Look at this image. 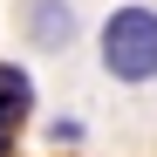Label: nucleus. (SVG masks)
Wrapping results in <instances>:
<instances>
[{
  "label": "nucleus",
  "mask_w": 157,
  "mask_h": 157,
  "mask_svg": "<svg viewBox=\"0 0 157 157\" xmlns=\"http://www.w3.org/2000/svg\"><path fill=\"white\" fill-rule=\"evenodd\" d=\"M102 68L116 82H157V7H116L102 21Z\"/></svg>",
  "instance_id": "f257e3e1"
},
{
  "label": "nucleus",
  "mask_w": 157,
  "mask_h": 157,
  "mask_svg": "<svg viewBox=\"0 0 157 157\" xmlns=\"http://www.w3.org/2000/svg\"><path fill=\"white\" fill-rule=\"evenodd\" d=\"M28 34L41 48H68L75 41V7L68 0H28Z\"/></svg>",
  "instance_id": "f03ea898"
},
{
  "label": "nucleus",
  "mask_w": 157,
  "mask_h": 157,
  "mask_svg": "<svg viewBox=\"0 0 157 157\" xmlns=\"http://www.w3.org/2000/svg\"><path fill=\"white\" fill-rule=\"evenodd\" d=\"M34 116V82H28V68H14V62H0V123L21 130Z\"/></svg>",
  "instance_id": "7ed1b4c3"
},
{
  "label": "nucleus",
  "mask_w": 157,
  "mask_h": 157,
  "mask_svg": "<svg viewBox=\"0 0 157 157\" xmlns=\"http://www.w3.org/2000/svg\"><path fill=\"white\" fill-rule=\"evenodd\" d=\"M0 157H14V130L7 123H0Z\"/></svg>",
  "instance_id": "20e7f679"
}]
</instances>
